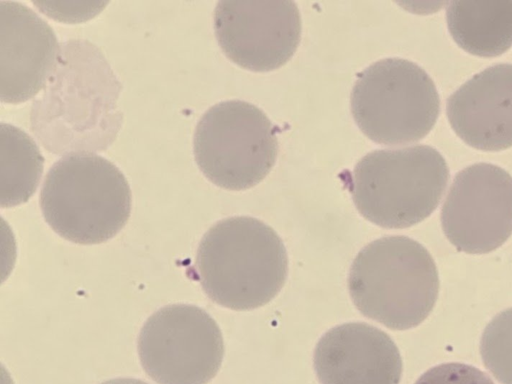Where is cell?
Segmentation results:
<instances>
[{
	"label": "cell",
	"mask_w": 512,
	"mask_h": 384,
	"mask_svg": "<svg viewBox=\"0 0 512 384\" xmlns=\"http://www.w3.org/2000/svg\"><path fill=\"white\" fill-rule=\"evenodd\" d=\"M195 269L206 295L232 310L270 302L288 274V257L277 233L246 216L218 221L202 237Z\"/></svg>",
	"instance_id": "cell-1"
},
{
	"label": "cell",
	"mask_w": 512,
	"mask_h": 384,
	"mask_svg": "<svg viewBox=\"0 0 512 384\" xmlns=\"http://www.w3.org/2000/svg\"><path fill=\"white\" fill-rule=\"evenodd\" d=\"M348 288L356 308L393 330L418 326L439 292L436 264L424 246L406 236L366 245L352 262Z\"/></svg>",
	"instance_id": "cell-2"
},
{
	"label": "cell",
	"mask_w": 512,
	"mask_h": 384,
	"mask_svg": "<svg viewBox=\"0 0 512 384\" xmlns=\"http://www.w3.org/2000/svg\"><path fill=\"white\" fill-rule=\"evenodd\" d=\"M45 221L61 237L98 244L114 237L131 212V191L122 172L92 153H73L55 162L40 192Z\"/></svg>",
	"instance_id": "cell-3"
},
{
	"label": "cell",
	"mask_w": 512,
	"mask_h": 384,
	"mask_svg": "<svg viewBox=\"0 0 512 384\" xmlns=\"http://www.w3.org/2000/svg\"><path fill=\"white\" fill-rule=\"evenodd\" d=\"M448 181L443 156L431 146L414 145L368 153L347 184L364 218L383 228L402 229L434 212Z\"/></svg>",
	"instance_id": "cell-4"
},
{
	"label": "cell",
	"mask_w": 512,
	"mask_h": 384,
	"mask_svg": "<svg viewBox=\"0 0 512 384\" xmlns=\"http://www.w3.org/2000/svg\"><path fill=\"white\" fill-rule=\"evenodd\" d=\"M68 45L72 55L67 44H63L44 97L34 103L31 111V120L49 115L31 127L56 115L50 123L56 122L53 130L58 129L57 154L60 148L62 153L65 137L63 153L74 149H96L92 136H101L97 129L110 128L115 133L119 129L115 105L121 85L108 63L90 43L80 41L79 55V41H70Z\"/></svg>",
	"instance_id": "cell-5"
},
{
	"label": "cell",
	"mask_w": 512,
	"mask_h": 384,
	"mask_svg": "<svg viewBox=\"0 0 512 384\" xmlns=\"http://www.w3.org/2000/svg\"><path fill=\"white\" fill-rule=\"evenodd\" d=\"M351 112L372 141L407 144L421 140L434 127L440 99L433 80L420 66L388 58L358 75L351 92Z\"/></svg>",
	"instance_id": "cell-6"
},
{
	"label": "cell",
	"mask_w": 512,
	"mask_h": 384,
	"mask_svg": "<svg viewBox=\"0 0 512 384\" xmlns=\"http://www.w3.org/2000/svg\"><path fill=\"white\" fill-rule=\"evenodd\" d=\"M194 157L204 176L228 190H244L262 181L273 167L276 129L262 110L229 100L209 108L197 123Z\"/></svg>",
	"instance_id": "cell-7"
},
{
	"label": "cell",
	"mask_w": 512,
	"mask_h": 384,
	"mask_svg": "<svg viewBox=\"0 0 512 384\" xmlns=\"http://www.w3.org/2000/svg\"><path fill=\"white\" fill-rule=\"evenodd\" d=\"M138 354L144 371L158 384H207L221 366L224 343L205 310L172 304L147 319L138 337Z\"/></svg>",
	"instance_id": "cell-8"
},
{
	"label": "cell",
	"mask_w": 512,
	"mask_h": 384,
	"mask_svg": "<svg viewBox=\"0 0 512 384\" xmlns=\"http://www.w3.org/2000/svg\"><path fill=\"white\" fill-rule=\"evenodd\" d=\"M442 229L457 250L485 254L512 234V176L476 163L457 173L441 210Z\"/></svg>",
	"instance_id": "cell-9"
},
{
	"label": "cell",
	"mask_w": 512,
	"mask_h": 384,
	"mask_svg": "<svg viewBox=\"0 0 512 384\" xmlns=\"http://www.w3.org/2000/svg\"><path fill=\"white\" fill-rule=\"evenodd\" d=\"M214 30L224 54L256 72L274 70L295 53L301 19L292 1H219Z\"/></svg>",
	"instance_id": "cell-10"
},
{
	"label": "cell",
	"mask_w": 512,
	"mask_h": 384,
	"mask_svg": "<svg viewBox=\"0 0 512 384\" xmlns=\"http://www.w3.org/2000/svg\"><path fill=\"white\" fill-rule=\"evenodd\" d=\"M52 28L26 5L0 2V98L17 104L34 97L57 65Z\"/></svg>",
	"instance_id": "cell-11"
},
{
	"label": "cell",
	"mask_w": 512,
	"mask_h": 384,
	"mask_svg": "<svg viewBox=\"0 0 512 384\" xmlns=\"http://www.w3.org/2000/svg\"><path fill=\"white\" fill-rule=\"evenodd\" d=\"M313 366L321 384H399L402 360L394 341L367 323H344L318 341Z\"/></svg>",
	"instance_id": "cell-12"
},
{
	"label": "cell",
	"mask_w": 512,
	"mask_h": 384,
	"mask_svg": "<svg viewBox=\"0 0 512 384\" xmlns=\"http://www.w3.org/2000/svg\"><path fill=\"white\" fill-rule=\"evenodd\" d=\"M454 132L469 146L500 151L512 146V64L490 66L447 99Z\"/></svg>",
	"instance_id": "cell-13"
},
{
	"label": "cell",
	"mask_w": 512,
	"mask_h": 384,
	"mask_svg": "<svg viewBox=\"0 0 512 384\" xmlns=\"http://www.w3.org/2000/svg\"><path fill=\"white\" fill-rule=\"evenodd\" d=\"M454 41L480 57H495L512 47V1H454L446 8Z\"/></svg>",
	"instance_id": "cell-14"
},
{
	"label": "cell",
	"mask_w": 512,
	"mask_h": 384,
	"mask_svg": "<svg viewBox=\"0 0 512 384\" xmlns=\"http://www.w3.org/2000/svg\"><path fill=\"white\" fill-rule=\"evenodd\" d=\"M44 158L34 140L21 129L0 124V205L26 202L36 191Z\"/></svg>",
	"instance_id": "cell-15"
},
{
	"label": "cell",
	"mask_w": 512,
	"mask_h": 384,
	"mask_svg": "<svg viewBox=\"0 0 512 384\" xmlns=\"http://www.w3.org/2000/svg\"><path fill=\"white\" fill-rule=\"evenodd\" d=\"M485 367L501 384H512V308L495 316L480 342Z\"/></svg>",
	"instance_id": "cell-16"
},
{
	"label": "cell",
	"mask_w": 512,
	"mask_h": 384,
	"mask_svg": "<svg viewBox=\"0 0 512 384\" xmlns=\"http://www.w3.org/2000/svg\"><path fill=\"white\" fill-rule=\"evenodd\" d=\"M414 384H494L478 368L463 363H444L430 368Z\"/></svg>",
	"instance_id": "cell-17"
},
{
	"label": "cell",
	"mask_w": 512,
	"mask_h": 384,
	"mask_svg": "<svg viewBox=\"0 0 512 384\" xmlns=\"http://www.w3.org/2000/svg\"><path fill=\"white\" fill-rule=\"evenodd\" d=\"M101 384H148L142 380L134 379V378H116L112 380L105 381Z\"/></svg>",
	"instance_id": "cell-18"
}]
</instances>
